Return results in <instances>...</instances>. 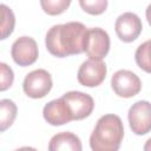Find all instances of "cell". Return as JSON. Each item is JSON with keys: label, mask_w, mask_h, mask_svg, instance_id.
Masks as SVG:
<instances>
[{"label": "cell", "mask_w": 151, "mask_h": 151, "mask_svg": "<svg viewBox=\"0 0 151 151\" xmlns=\"http://www.w3.org/2000/svg\"><path fill=\"white\" fill-rule=\"evenodd\" d=\"M17 105L11 99L0 100V131H6L15 120L17 117Z\"/></svg>", "instance_id": "13"}, {"label": "cell", "mask_w": 151, "mask_h": 151, "mask_svg": "<svg viewBox=\"0 0 151 151\" xmlns=\"http://www.w3.org/2000/svg\"><path fill=\"white\" fill-rule=\"evenodd\" d=\"M124 137L122 119L113 113L101 116L90 136V146L93 151H117Z\"/></svg>", "instance_id": "2"}, {"label": "cell", "mask_w": 151, "mask_h": 151, "mask_svg": "<svg viewBox=\"0 0 151 151\" xmlns=\"http://www.w3.org/2000/svg\"><path fill=\"white\" fill-rule=\"evenodd\" d=\"M81 142L78 136L72 132L65 131L54 134L48 144L50 151H60V150H68V151H81Z\"/></svg>", "instance_id": "12"}, {"label": "cell", "mask_w": 151, "mask_h": 151, "mask_svg": "<svg viewBox=\"0 0 151 151\" xmlns=\"http://www.w3.org/2000/svg\"><path fill=\"white\" fill-rule=\"evenodd\" d=\"M107 0H79L83 11L91 15L103 14L107 8Z\"/></svg>", "instance_id": "17"}, {"label": "cell", "mask_w": 151, "mask_h": 151, "mask_svg": "<svg viewBox=\"0 0 151 151\" xmlns=\"http://www.w3.org/2000/svg\"><path fill=\"white\" fill-rule=\"evenodd\" d=\"M111 86L113 92L122 98H131L137 96L142 88L139 77L129 70H119L113 73L111 78Z\"/></svg>", "instance_id": "4"}, {"label": "cell", "mask_w": 151, "mask_h": 151, "mask_svg": "<svg viewBox=\"0 0 151 151\" xmlns=\"http://www.w3.org/2000/svg\"><path fill=\"white\" fill-rule=\"evenodd\" d=\"M72 0H40L42 11L48 15H59L71 5Z\"/></svg>", "instance_id": "16"}, {"label": "cell", "mask_w": 151, "mask_h": 151, "mask_svg": "<svg viewBox=\"0 0 151 151\" xmlns=\"http://www.w3.org/2000/svg\"><path fill=\"white\" fill-rule=\"evenodd\" d=\"M0 9H1V39L4 40L12 34L15 25V17L13 11L5 4L0 6Z\"/></svg>", "instance_id": "15"}, {"label": "cell", "mask_w": 151, "mask_h": 151, "mask_svg": "<svg viewBox=\"0 0 151 151\" xmlns=\"http://www.w3.org/2000/svg\"><path fill=\"white\" fill-rule=\"evenodd\" d=\"M144 150H145V151H151V138L147 139V142L145 143V145H144Z\"/></svg>", "instance_id": "20"}, {"label": "cell", "mask_w": 151, "mask_h": 151, "mask_svg": "<svg viewBox=\"0 0 151 151\" xmlns=\"http://www.w3.org/2000/svg\"><path fill=\"white\" fill-rule=\"evenodd\" d=\"M52 77L51 74L42 68L34 70L29 72L22 83V90L25 94L33 99L44 98L50 93L52 88Z\"/></svg>", "instance_id": "3"}, {"label": "cell", "mask_w": 151, "mask_h": 151, "mask_svg": "<svg viewBox=\"0 0 151 151\" xmlns=\"http://www.w3.org/2000/svg\"><path fill=\"white\" fill-rule=\"evenodd\" d=\"M114 29L118 38L122 41L132 42L142 33L143 29L142 20L137 14L132 12H125L117 18L114 24Z\"/></svg>", "instance_id": "8"}, {"label": "cell", "mask_w": 151, "mask_h": 151, "mask_svg": "<svg viewBox=\"0 0 151 151\" xmlns=\"http://www.w3.org/2000/svg\"><path fill=\"white\" fill-rule=\"evenodd\" d=\"M110 51V37L106 31L100 27L90 28L87 31L85 53L90 58L103 59Z\"/></svg>", "instance_id": "10"}, {"label": "cell", "mask_w": 151, "mask_h": 151, "mask_svg": "<svg viewBox=\"0 0 151 151\" xmlns=\"http://www.w3.org/2000/svg\"><path fill=\"white\" fill-rule=\"evenodd\" d=\"M42 116L44 119L53 126H60L73 120L70 107L63 97L47 103L44 106Z\"/></svg>", "instance_id": "11"}, {"label": "cell", "mask_w": 151, "mask_h": 151, "mask_svg": "<svg viewBox=\"0 0 151 151\" xmlns=\"http://www.w3.org/2000/svg\"><path fill=\"white\" fill-rule=\"evenodd\" d=\"M11 54L14 63L19 66H29L37 61L39 55L37 41L31 37H20L13 42Z\"/></svg>", "instance_id": "7"}, {"label": "cell", "mask_w": 151, "mask_h": 151, "mask_svg": "<svg viewBox=\"0 0 151 151\" xmlns=\"http://www.w3.org/2000/svg\"><path fill=\"white\" fill-rule=\"evenodd\" d=\"M87 31L88 28L78 21L54 25L46 33V48L58 58L80 54L85 51Z\"/></svg>", "instance_id": "1"}, {"label": "cell", "mask_w": 151, "mask_h": 151, "mask_svg": "<svg viewBox=\"0 0 151 151\" xmlns=\"http://www.w3.org/2000/svg\"><path fill=\"white\" fill-rule=\"evenodd\" d=\"M134 59L139 68L151 73V39L140 44L134 53Z\"/></svg>", "instance_id": "14"}, {"label": "cell", "mask_w": 151, "mask_h": 151, "mask_svg": "<svg viewBox=\"0 0 151 151\" xmlns=\"http://www.w3.org/2000/svg\"><path fill=\"white\" fill-rule=\"evenodd\" d=\"M0 90L1 91H6L7 88H9L13 84L14 80V73L13 70L5 63H0Z\"/></svg>", "instance_id": "18"}, {"label": "cell", "mask_w": 151, "mask_h": 151, "mask_svg": "<svg viewBox=\"0 0 151 151\" xmlns=\"http://www.w3.org/2000/svg\"><path fill=\"white\" fill-rule=\"evenodd\" d=\"M145 15H146V19H147V22L149 25L151 26V4L146 7V11H145Z\"/></svg>", "instance_id": "19"}, {"label": "cell", "mask_w": 151, "mask_h": 151, "mask_svg": "<svg viewBox=\"0 0 151 151\" xmlns=\"http://www.w3.org/2000/svg\"><path fill=\"white\" fill-rule=\"evenodd\" d=\"M127 119L133 133L138 136L146 134L151 131V103L139 100L129 109Z\"/></svg>", "instance_id": "5"}, {"label": "cell", "mask_w": 151, "mask_h": 151, "mask_svg": "<svg viewBox=\"0 0 151 151\" xmlns=\"http://www.w3.org/2000/svg\"><path fill=\"white\" fill-rule=\"evenodd\" d=\"M106 72V65L101 59L88 58L80 65L77 78L80 85L86 87H96L104 81Z\"/></svg>", "instance_id": "6"}, {"label": "cell", "mask_w": 151, "mask_h": 151, "mask_svg": "<svg viewBox=\"0 0 151 151\" xmlns=\"http://www.w3.org/2000/svg\"><path fill=\"white\" fill-rule=\"evenodd\" d=\"M63 98L70 107L73 120H81L87 118L94 109V100L87 93L80 91H70L66 92Z\"/></svg>", "instance_id": "9"}]
</instances>
